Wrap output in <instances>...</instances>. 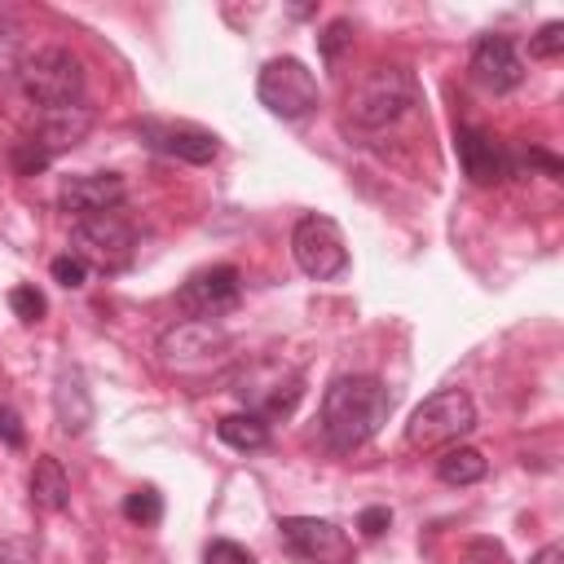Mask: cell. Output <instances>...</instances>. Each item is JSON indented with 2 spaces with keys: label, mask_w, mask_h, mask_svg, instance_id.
<instances>
[{
  "label": "cell",
  "mask_w": 564,
  "mask_h": 564,
  "mask_svg": "<svg viewBox=\"0 0 564 564\" xmlns=\"http://www.w3.org/2000/svg\"><path fill=\"white\" fill-rule=\"evenodd\" d=\"M392 414V392L375 375H339L322 397V436L330 449L366 445Z\"/></svg>",
  "instance_id": "obj_1"
},
{
  "label": "cell",
  "mask_w": 564,
  "mask_h": 564,
  "mask_svg": "<svg viewBox=\"0 0 564 564\" xmlns=\"http://www.w3.org/2000/svg\"><path fill=\"white\" fill-rule=\"evenodd\" d=\"M9 308H13V317L26 322V326L44 322V313H48V304H44V295H40L35 286H13V291H9Z\"/></svg>",
  "instance_id": "obj_22"
},
{
  "label": "cell",
  "mask_w": 564,
  "mask_h": 564,
  "mask_svg": "<svg viewBox=\"0 0 564 564\" xmlns=\"http://www.w3.org/2000/svg\"><path fill=\"white\" fill-rule=\"evenodd\" d=\"M291 256L295 264L317 278V282H330L348 269V247H344V234L330 216H300L295 229H291Z\"/></svg>",
  "instance_id": "obj_8"
},
{
  "label": "cell",
  "mask_w": 564,
  "mask_h": 564,
  "mask_svg": "<svg viewBox=\"0 0 564 564\" xmlns=\"http://www.w3.org/2000/svg\"><path fill=\"white\" fill-rule=\"evenodd\" d=\"M18 84L40 110H62V106L84 101V66L70 48H57V44L35 48L31 57H22Z\"/></svg>",
  "instance_id": "obj_4"
},
{
  "label": "cell",
  "mask_w": 564,
  "mask_h": 564,
  "mask_svg": "<svg viewBox=\"0 0 564 564\" xmlns=\"http://www.w3.org/2000/svg\"><path fill=\"white\" fill-rule=\"evenodd\" d=\"M414 106V79L405 66H375L348 97V115L361 128H383Z\"/></svg>",
  "instance_id": "obj_7"
},
{
  "label": "cell",
  "mask_w": 564,
  "mask_h": 564,
  "mask_svg": "<svg viewBox=\"0 0 564 564\" xmlns=\"http://www.w3.org/2000/svg\"><path fill=\"white\" fill-rule=\"evenodd\" d=\"M123 520H132V524H159V520H163V494H159L154 485L132 489V494L123 498Z\"/></svg>",
  "instance_id": "obj_21"
},
{
  "label": "cell",
  "mask_w": 564,
  "mask_h": 564,
  "mask_svg": "<svg viewBox=\"0 0 564 564\" xmlns=\"http://www.w3.org/2000/svg\"><path fill=\"white\" fill-rule=\"evenodd\" d=\"M564 53V22H542V31L529 40V57L538 62H551Z\"/></svg>",
  "instance_id": "obj_25"
},
{
  "label": "cell",
  "mask_w": 564,
  "mask_h": 564,
  "mask_svg": "<svg viewBox=\"0 0 564 564\" xmlns=\"http://www.w3.org/2000/svg\"><path fill=\"white\" fill-rule=\"evenodd\" d=\"M119 203H123V176L119 172H79V176H66L57 189V207L70 212L75 220L115 212Z\"/></svg>",
  "instance_id": "obj_12"
},
{
  "label": "cell",
  "mask_w": 564,
  "mask_h": 564,
  "mask_svg": "<svg viewBox=\"0 0 564 564\" xmlns=\"http://www.w3.org/2000/svg\"><path fill=\"white\" fill-rule=\"evenodd\" d=\"M348 44H352V22H348V18H335V22L317 35V48H322V57H326V62H335Z\"/></svg>",
  "instance_id": "obj_28"
},
{
  "label": "cell",
  "mask_w": 564,
  "mask_h": 564,
  "mask_svg": "<svg viewBox=\"0 0 564 564\" xmlns=\"http://www.w3.org/2000/svg\"><path fill=\"white\" fill-rule=\"evenodd\" d=\"M229 348H234L229 330L220 322H198V317L176 322V326H167L159 335V361H163V370L176 375V379H194V383L207 379L216 366H225L229 361Z\"/></svg>",
  "instance_id": "obj_2"
},
{
  "label": "cell",
  "mask_w": 564,
  "mask_h": 564,
  "mask_svg": "<svg viewBox=\"0 0 564 564\" xmlns=\"http://www.w3.org/2000/svg\"><path fill=\"white\" fill-rule=\"evenodd\" d=\"M0 441L9 445V449H22L26 445V432H22V419L9 410V405H0Z\"/></svg>",
  "instance_id": "obj_32"
},
{
  "label": "cell",
  "mask_w": 564,
  "mask_h": 564,
  "mask_svg": "<svg viewBox=\"0 0 564 564\" xmlns=\"http://www.w3.org/2000/svg\"><path fill=\"white\" fill-rule=\"evenodd\" d=\"M454 150H458V163H463V176L471 185H498L507 176V159L498 150V141L480 128H458L454 132Z\"/></svg>",
  "instance_id": "obj_15"
},
{
  "label": "cell",
  "mask_w": 564,
  "mask_h": 564,
  "mask_svg": "<svg viewBox=\"0 0 564 564\" xmlns=\"http://www.w3.org/2000/svg\"><path fill=\"white\" fill-rule=\"evenodd\" d=\"M529 564H564V546H560V542H546Z\"/></svg>",
  "instance_id": "obj_33"
},
{
  "label": "cell",
  "mask_w": 564,
  "mask_h": 564,
  "mask_svg": "<svg viewBox=\"0 0 564 564\" xmlns=\"http://www.w3.org/2000/svg\"><path fill=\"white\" fill-rule=\"evenodd\" d=\"M436 476L445 485H476L485 476V454L471 449V445H449L441 458H436Z\"/></svg>",
  "instance_id": "obj_19"
},
{
  "label": "cell",
  "mask_w": 564,
  "mask_h": 564,
  "mask_svg": "<svg viewBox=\"0 0 564 564\" xmlns=\"http://www.w3.org/2000/svg\"><path fill=\"white\" fill-rule=\"evenodd\" d=\"M242 295V282H238V269L234 264H212V269H198L185 278V286L176 291V304L181 313L198 317V322H216L220 313H229Z\"/></svg>",
  "instance_id": "obj_11"
},
{
  "label": "cell",
  "mask_w": 564,
  "mask_h": 564,
  "mask_svg": "<svg viewBox=\"0 0 564 564\" xmlns=\"http://www.w3.org/2000/svg\"><path fill=\"white\" fill-rule=\"evenodd\" d=\"M48 273H53V282H62L66 291H79L84 282H88V264L75 256V251H66V256H57L53 264H48Z\"/></svg>",
  "instance_id": "obj_27"
},
{
  "label": "cell",
  "mask_w": 564,
  "mask_h": 564,
  "mask_svg": "<svg viewBox=\"0 0 564 564\" xmlns=\"http://www.w3.org/2000/svg\"><path fill=\"white\" fill-rule=\"evenodd\" d=\"M463 564H511V555L498 538H471L463 542Z\"/></svg>",
  "instance_id": "obj_26"
},
{
  "label": "cell",
  "mask_w": 564,
  "mask_h": 564,
  "mask_svg": "<svg viewBox=\"0 0 564 564\" xmlns=\"http://www.w3.org/2000/svg\"><path fill=\"white\" fill-rule=\"evenodd\" d=\"M26 489H31V507H40V511H62L70 502V480H66V471H62V463L53 454L35 458Z\"/></svg>",
  "instance_id": "obj_18"
},
{
  "label": "cell",
  "mask_w": 564,
  "mask_h": 564,
  "mask_svg": "<svg viewBox=\"0 0 564 564\" xmlns=\"http://www.w3.org/2000/svg\"><path fill=\"white\" fill-rule=\"evenodd\" d=\"M93 128V110L79 101V106H62V110H44L40 115V128L31 132L35 145H44L48 154H62L70 145H79Z\"/></svg>",
  "instance_id": "obj_17"
},
{
  "label": "cell",
  "mask_w": 564,
  "mask_h": 564,
  "mask_svg": "<svg viewBox=\"0 0 564 564\" xmlns=\"http://www.w3.org/2000/svg\"><path fill=\"white\" fill-rule=\"evenodd\" d=\"M471 79L489 93H511L520 79H524V62L516 53V40L511 35H480L476 48H471Z\"/></svg>",
  "instance_id": "obj_13"
},
{
  "label": "cell",
  "mask_w": 564,
  "mask_h": 564,
  "mask_svg": "<svg viewBox=\"0 0 564 564\" xmlns=\"http://www.w3.org/2000/svg\"><path fill=\"white\" fill-rule=\"evenodd\" d=\"M476 427V405L463 388H441L432 392L405 423V445L410 449H441L463 441Z\"/></svg>",
  "instance_id": "obj_5"
},
{
  "label": "cell",
  "mask_w": 564,
  "mask_h": 564,
  "mask_svg": "<svg viewBox=\"0 0 564 564\" xmlns=\"http://www.w3.org/2000/svg\"><path fill=\"white\" fill-rule=\"evenodd\" d=\"M141 137H145L154 150H163V154H172V159H181V163H212V159L220 154L216 132L194 128V123H154V119H145V123H141Z\"/></svg>",
  "instance_id": "obj_14"
},
{
  "label": "cell",
  "mask_w": 564,
  "mask_h": 564,
  "mask_svg": "<svg viewBox=\"0 0 564 564\" xmlns=\"http://www.w3.org/2000/svg\"><path fill=\"white\" fill-rule=\"evenodd\" d=\"M282 542L291 555H300L304 564H352V538L335 524V520H317V516H286L278 524Z\"/></svg>",
  "instance_id": "obj_10"
},
{
  "label": "cell",
  "mask_w": 564,
  "mask_h": 564,
  "mask_svg": "<svg viewBox=\"0 0 564 564\" xmlns=\"http://www.w3.org/2000/svg\"><path fill=\"white\" fill-rule=\"evenodd\" d=\"M207 564H256V555L229 538H216V542H207Z\"/></svg>",
  "instance_id": "obj_29"
},
{
  "label": "cell",
  "mask_w": 564,
  "mask_h": 564,
  "mask_svg": "<svg viewBox=\"0 0 564 564\" xmlns=\"http://www.w3.org/2000/svg\"><path fill=\"white\" fill-rule=\"evenodd\" d=\"M256 97L269 115L278 119H304L317 101H322V88L313 79V70L300 62V57H273L260 66V79H256Z\"/></svg>",
  "instance_id": "obj_6"
},
{
  "label": "cell",
  "mask_w": 564,
  "mask_h": 564,
  "mask_svg": "<svg viewBox=\"0 0 564 564\" xmlns=\"http://www.w3.org/2000/svg\"><path fill=\"white\" fill-rule=\"evenodd\" d=\"M0 564H40V538L35 533H13L0 542Z\"/></svg>",
  "instance_id": "obj_24"
},
{
  "label": "cell",
  "mask_w": 564,
  "mask_h": 564,
  "mask_svg": "<svg viewBox=\"0 0 564 564\" xmlns=\"http://www.w3.org/2000/svg\"><path fill=\"white\" fill-rule=\"evenodd\" d=\"M18 66H22V57H18V26L9 18H0V75H9Z\"/></svg>",
  "instance_id": "obj_30"
},
{
  "label": "cell",
  "mask_w": 564,
  "mask_h": 564,
  "mask_svg": "<svg viewBox=\"0 0 564 564\" xmlns=\"http://www.w3.org/2000/svg\"><path fill=\"white\" fill-rule=\"evenodd\" d=\"M9 159H13V172H18V176H35V172H44V167L53 163V154H48L44 145H35L31 137H26V141H18Z\"/></svg>",
  "instance_id": "obj_23"
},
{
  "label": "cell",
  "mask_w": 564,
  "mask_h": 564,
  "mask_svg": "<svg viewBox=\"0 0 564 564\" xmlns=\"http://www.w3.org/2000/svg\"><path fill=\"white\" fill-rule=\"evenodd\" d=\"M238 401H242V410L247 414H256V419H286L295 405H300V397H304V379H300V370L295 366H286V361H278V357H256V361H247L238 375H234V388H229Z\"/></svg>",
  "instance_id": "obj_3"
},
{
  "label": "cell",
  "mask_w": 564,
  "mask_h": 564,
  "mask_svg": "<svg viewBox=\"0 0 564 564\" xmlns=\"http://www.w3.org/2000/svg\"><path fill=\"white\" fill-rule=\"evenodd\" d=\"M216 436L225 445H234V449H260V445H269V423L247 414V410H238V414H225L216 423Z\"/></svg>",
  "instance_id": "obj_20"
},
{
  "label": "cell",
  "mask_w": 564,
  "mask_h": 564,
  "mask_svg": "<svg viewBox=\"0 0 564 564\" xmlns=\"http://www.w3.org/2000/svg\"><path fill=\"white\" fill-rule=\"evenodd\" d=\"M388 524H392V511H388V507H366V511L357 516L361 538H383V533H388Z\"/></svg>",
  "instance_id": "obj_31"
},
{
  "label": "cell",
  "mask_w": 564,
  "mask_h": 564,
  "mask_svg": "<svg viewBox=\"0 0 564 564\" xmlns=\"http://www.w3.org/2000/svg\"><path fill=\"white\" fill-rule=\"evenodd\" d=\"M70 242H75V256H79L84 264H97V269L115 273V269H123V264L132 260L137 229H132L119 212H101V216H84V220H75Z\"/></svg>",
  "instance_id": "obj_9"
},
{
  "label": "cell",
  "mask_w": 564,
  "mask_h": 564,
  "mask_svg": "<svg viewBox=\"0 0 564 564\" xmlns=\"http://www.w3.org/2000/svg\"><path fill=\"white\" fill-rule=\"evenodd\" d=\"M53 414H57V427L66 436H79L88 432L93 423V392H88V379L79 366H62L57 370V383H53Z\"/></svg>",
  "instance_id": "obj_16"
}]
</instances>
